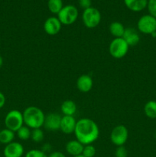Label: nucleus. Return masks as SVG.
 Segmentation results:
<instances>
[{
    "mask_svg": "<svg viewBox=\"0 0 156 157\" xmlns=\"http://www.w3.org/2000/svg\"><path fill=\"white\" fill-rule=\"evenodd\" d=\"M73 157H84L83 155H79V156H73Z\"/></svg>",
    "mask_w": 156,
    "mask_h": 157,
    "instance_id": "nucleus-32",
    "label": "nucleus"
},
{
    "mask_svg": "<svg viewBox=\"0 0 156 157\" xmlns=\"http://www.w3.org/2000/svg\"><path fill=\"white\" fill-rule=\"evenodd\" d=\"M76 122L77 121H76L73 116H64V115L61 117L60 130L65 134H71L74 133Z\"/></svg>",
    "mask_w": 156,
    "mask_h": 157,
    "instance_id": "nucleus-12",
    "label": "nucleus"
},
{
    "mask_svg": "<svg viewBox=\"0 0 156 157\" xmlns=\"http://www.w3.org/2000/svg\"><path fill=\"white\" fill-rule=\"evenodd\" d=\"M93 85V79L88 75H81L76 81V87L82 93H88L91 90Z\"/></svg>",
    "mask_w": 156,
    "mask_h": 157,
    "instance_id": "nucleus-13",
    "label": "nucleus"
},
{
    "mask_svg": "<svg viewBox=\"0 0 156 157\" xmlns=\"http://www.w3.org/2000/svg\"><path fill=\"white\" fill-rule=\"evenodd\" d=\"M47 7L53 14H58L63 8L62 0H48Z\"/></svg>",
    "mask_w": 156,
    "mask_h": 157,
    "instance_id": "nucleus-21",
    "label": "nucleus"
},
{
    "mask_svg": "<svg viewBox=\"0 0 156 157\" xmlns=\"http://www.w3.org/2000/svg\"><path fill=\"white\" fill-rule=\"evenodd\" d=\"M24 157H48L45 152L40 150H31L25 154Z\"/></svg>",
    "mask_w": 156,
    "mask_h": 157,
    "instance_id": "nucleus-25",
    "label": "nucleus"
},
{
    "mask_svg": "<svg viewBox=\"0 0 156 157\" xmlns=\"http://www.w3.org/2000/svg\"><path fill=\"white\" fill-rule=\"evenodd\" d=\"M62 117L57 113H50L45 116L43 127L49 131H58L61 127V121Z\"/></svg>",
    "mask_w": 156,
    "mask_h": 157,
    "instance_id": "nucleus-9",
    "label": "nucleus"
},
{
    "mask_svg": "<svg viewBox=\"0 0 156 157\" xmlns=\"http://www.w3.org/2000/svg\"><path fill=\"white\" fill-rule=\"evenodd\" d=\"M79 4L80 8L85 10L91 7V0H79Z\"/></svg>",
    "mask_w": 156,
    "mask_h": 157,
    "instance_id": "nucleus-28",
    "label": "nucleus"
},
{
    "mask_svg": "<svg viewBox=\"0 0 156 157\" xmlns=\"http://www.w3.org/2000/svg\"><path fill=\"white\" fill-rule=\"evenodd\" d=\"M76 140L83 145L94 143L99 136V129L96 123L90 118H82L76 122L74 133Z\"/></svg>",
    "mask_w": 156,
    "mask_h": 157,
    "instance_id": "nucleus-1",
    "label": "nucleus"
},
{
    "mask_svg": "<svg viewBox=\"0 0 156 157\" xmlns=\"http://www.w3.org/2000/svg\"><path fill=\"white\" fill-rule=\"evenodd\" d=\"M2 65H3V58H2V57L0 55V68H1L2 66Z\"/></svg>",
    "mask_w": 156,
    "mask_h": 157,
    "instance_id": "nucleus-31",
    "label": "nucleus"
},
{
    "mask_svg": "<svg viewBox=\"0 0 156 157\" xmlns=\"http://www.w3.org/2000/svg\"><path fill=\"white\" fill-rule=\"evenodd\" d=\"M16 133L17 136L20 140H28L29 138H31L32 130L27 126H22Z\"/></svg>",
    "mask_w": 156,
    "mask_h": 157,
    "instance_id": "nucleus-22",
    "label": "nucleus"
},
{
    "mask_svg": "<svg viewBox=\"0 0 156 157\" xmlns=\"http://www.w3.org/2000/svg\"><path fill=\"white\" fill-rule=\"evenodd\" d=\"M129 46L122 38H114L110 42L109 52L112 57L116 59L124 58L128 52Z\"/></svg>",
    "mask_w": 156,
    "mask_h": 157,
    "instance_id": "nucleus-4",
    "label": "nucleus"
},
{
    "mask_svg": "<svg viewBox=\"0 0 156 157\" xmlns=\"http://www.w3.org/2000/svg\"><path fill=\"white\" fill-rule=\"evenodd\" d=\"M48 157H66V156L64 154V153H61V152L55 151L50 153V154L48 156Z\"/></svg>",
    "mask_w": 156,
    "mask_h": 157,
    "instance_id": "nucleus-30",
    "label": "nucleus"
},
{
    "mask_svg": "<svg viewBox=\"0 0 156 157\" xmlns=\"http://www.w3.org/2000/svg\"><path fill=\"white\" fill-rule=\"evenodd\" d=\"M24 152L23 146L20 143L13 141L5 147L3 154L5 157H21Z\"/></svg>",
    "mask_w": 156,
    "mask_h": 157,
    "instance_id": "nucleus-10",
    "label": "nucleus"
},
{
    "mask_svg": "<svg viewBox=\"0 0 156 157\" xmlns=\"http://www.w3.org/2000/svg\"><path fill=\"white\" fill-rule=\"evenodd\" d=\"M115 156L116 157H127L128 156V151L124 146H120L116 148Z\"/></svg>",
    "mask_w": 156,
    "mask_h": 157,
    "instance_id": "nucleus-27",
    "label": "nucleus"
},
{
    "mask_svg": "<svg viewBox=\"0 0 156 157\" xmlns=\"http://www.w3.org/2000/svg\"><path fill=\"white\" fill-rule=\"evenodd\" d=\"M24 124L23 114L18 110H12L5 117V126L13 132H17Z\"/></svg>",
    "mask_w": 156,
    "mask_h": 157,
    "instance_id": "nucleus-3",
    "label": "nucleus"
},
{
    "mask_svg": "<svg viewBox=\"0 0 156 157\" xmlns=\"http://www.w3.org/2000/svg\"><path fill=\"white\" fill-rule=\"evenodd\" d=\"M61 110L64 116H73L76 113L77 107L74 101L67 100L62 103L61 106Z\"/></svg>",
    "mask_w": 156,
    "mask_h": 157,
    "instance_id": "nucleus-17",
    "label": "nucleus"
},
{
    "mask_svg": "<svg viewBox=\"0 0 156 157\" xmlns=\"http://www.w3.org/2000/svg\"><path fill=\"white\" fill-rule=\"evenodd\" d=\"M6 97H5L4 94L2 93V92L0 91V109L2 108L5 106V104H6Z\"/></svg>",
    "mask_w": 156,
    "mask_h": 157,
    "instance_id": "nucleus-29",
    "label": "nucleus"
},
{
    "mask_svg": "<svg viewBox=\"0 0 156 157\" xmlns=\"http://www.w3.org/2000/svg\"><path fill=\"white\" fill-rule=\"evenodd\" d=\"M128 137V130L124 125H118L113 129L110 133V140L117 147L124 146Z\"/></svg>",
    "mask_w": 156,
    "mask_h": 157,
    "instance_id": "nucleus-8",
    "label": "nucleus"
},
{
    "mask_svg": "<svg viewBox=\"0 0 156 157\" xmlns=\"http://www.w3.org/2000/svg\"><path fill=\"white\" fill-rule=\"evenodd\" d=\"M62 24L56 17H49L44 23V30L47 35H55L60 32Z\"/></svg>",
    "mask_w": 156,
    "mask_h": 157,
    "instance_id": "nucleus-11",
    "label": "nucleus"
},
{
    "mask_svg": "<svg viewBox=\"0 0 156 157\" xmlns=\"http://www.w3.org/2000/svg\"><path fill=\"white\" fill-rule=\"evenodd\" d=\"M138 30L145 35H152L156 32V18L151 15L141 17L137 22Z\"/></svg>",
    "mask_w": 156,
    "mask_h": 157,
    "instance_id": "nucleus-7",
    "label": "nucleus"
},
{
    "mask_svg": "<svg viewBox=\"0 0 156 157\" xmlns=\"http://www.w3.org/2000/svg\"><path fill=\"white\" fill-rule=\"evenodd\" d=\"M15 139V132L6 128L0 131V143L2 144H10Z\"/></svg>",
    "mask_w": 156,
    "mask_h": 157,
    "instance_id": "nucleus-19",
    "label": "nucleus"
},
{
    "mask_svg": "<svg viewBox=\"0 0 156 157\" xmlns=\"http://www.w3.org/2000/svg\"><path fill=\"white\" fill-rule=\"evenodd\" d=\"M22 114L24 124L32 130L41 128L44 125L45 115L39 107L35 106L28 107Z\"/></svg>",
    "mask_w": 156,
    "mask_h": 157,
    "instance_id": "nucleus-2",
    "label": "nucleus"
},
{
    "mask_svg": "<svg viewBox=\"0 0 156 157\" xmlns=\"http://www.w3.org/2000/svg\"><path fill=\"white\" fill-rule=\"evenodd\" d=\"M78 18V10L74 6L68 5L62 8L58 14V18L62 25H70L76 21Z\"/></svg>",
    "mask_w": 156,
    "mask_h": 157,
    "instance_id": "nucleus-5",
    "label": "nucleus"
},
{
    "mask_svg": "<svg viewBox=\"0 0 156 157\" xmlns=\"http://www.w3.org/2000/svg\"><path fill=\"white\" fill-rule=\"evenodd\" d=\"M84 147V145H83L77 140H70L67 143L65 150L68 154H70V156H73V157L82 155Z\"/></svg>",
    "mask_w": 156,
    "mask_h": 157,
    "instance_id": "nucleus-15",
    "label": "nucleus"
},
{
    "mask_svg": "<svg viewBox=\"0 0 156 157\" xmlns=\"http://www.w3.org/2000/svg\"><path fill=\"white\" fill-rule=\"evenodd\" d=\"M147 7L149 12V15L156 18V0H148Z\"/></svg>",
    "mask_w": 156,
    "mask_h": 157,
    "instance_id": "nucleus-26",
    "label": "nucleus"
},
{
    "mask_svg": "<svg viewBox=\"0 0 156 157\" xmlns=\"http://www.w3.org/2000/svg\"><path fill=\"white\" fill-rule=\"evenodd\" d=\"M122 38L128 46H135L139 44L140 41V36L137 31L133 28H126L122 36Z\"/></svg>",
    "mask_w": 156,
    "mask_h": 157,
    "instance_id": "nucleus-14",
    "label": "nucleus"
},
{
    "mask_svg": "<svg viewBox=\"0 0 156 157\" xmlns=\"http://www.w3.org/2000/svg\"><path fill=\"white\" fill-rule=\"evenodd\" d=\"M31 138L35 143H41L44 140V132L41 128L34 129L32 130Z\"/></svg>",
    "mask_w": 156,
    "mask_h": 157,
    "instance_id": "nucleus-23",
    "label": "nucleus"
},
{
    "mask_svg": "<svg viewBox=\"0 0 156 157\" xmlns=\"http://www.w3.org/2000/svg\"><path fill=\"white\" fill-rule=\"evenodd\" d=\"M96 150L92 144L85 145L83 150L82 155L84 157H94L96 155Z\"/></svg>",
    "mask_w": 156,
    "mask_h": 157,
    "instance_id": "nucleus-24",
    "label": "nucleus"
},
{
    "mask_svg": "<svg viewBox=\"0 0 156 157\" xmlns=\"http://www.w3.org/2000/svg\"><path fill=\"white\" fill-rule=\"evenodd\" d=\"M125 28L123 25L119 21H113L110 25V32L114 38H122L125 32Z\"/></svg>",
    "mask_w": 156,
    "mask_h": 157,
    "instance_id": "nucleus-18",
    "label": "nucleus"
},
{
    "mask_svg": "<svg viewBox=\"0 0 156 157\" xmlns=\"http://www.w3.org/2000/svg\"><path fill=\"white\" fill-rule=\"evenodd\" d=\"M82 20L86 27L88 29H94L100 23L101 14L96 8L90 7L84 10Z\"/></svg>",
    "mask_w": 156,
    "mask_h": 157,
    "instance_id": "nucleus-6",
    "label": "nucleus"
},
{
    "mask_svg": "<svg viewBox=\"0 0 156 157\" xmlns=\"http://www.w3.org/2000/svg\"><path fill=\"white\" fill-rule=\"evenodd\" d=\"M144 112L147 117L150 119L156 118V101H149L145 104L144 107Z\"/></svg>",
    "mask_w": 156,
    "mask_h": 157,
    "instance_id": "nucleus-20",
    "label": "nucleus"
},
{
    "mask_svg": "<svg viewBox=\"0 0 156 157\" xmlns=\"http://www.w3.org/2000/svg\"><path fill=\"white\" fill-rule=\"evenodd\" d=\"M125 6L132 12H141L147 7L148 0H124Z\"/></svg>",
    "mask_w": 156,
    "mask_h": 157,
    "instance_id": "nucleus-16",
    "label": "nucleus"
}]
</instances>
